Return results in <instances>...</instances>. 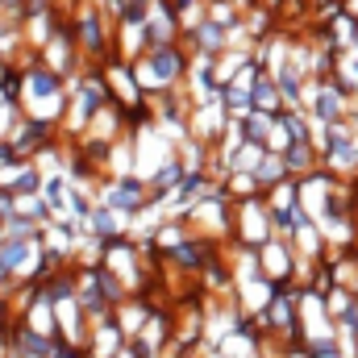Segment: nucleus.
Here are the masks:
<instances>
[{"instance_id": "nucleus-1", "label": "nucleus", "mask_w": 358, "mask_h": 358, "mask_svg": "<svg viewBox=\"0 0 358 358\" xmlns=\"http://www.w3.org/2000/svg\"><path fill=\"white\" fill-rule=\"evenodd\" d=\"M21 259H25V246H21V242H8V246L0 250V263H4V267H17Z\"/></svg>"}, {"instance_id": "nucleus-2", "label": "nucleus", "mask_w": 358, "mask_h": 358, "mask_svg": "<svg viewBox=\"0 0 358 358\" xmlns=\"http://www.w3.org/2000/svg\"><path fill=\"white\" fill-rule=\"evenodd\" d=\"M108 200L113 204H134L138 200V187H117V192H108Z\"/></svg>"}, {"instance_id": "nucleus-3", "label": "nucleus", "mask_w": 358, "mask_h": 358, "mask_svg": "<svg viewBox=\"0 0 358 358\" xmlns=\"http://www.w3.org/2000/svg\"><path fill=\"white\" fill-rule=\"evenodd\" d=\"M155 63H159V76H171V71H176V55H167V50H163Z\"/></svg>"}]
</instances>
